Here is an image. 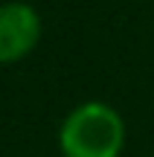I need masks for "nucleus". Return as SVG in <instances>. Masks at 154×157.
Masks as SVG:
<instances>
[{
  "mask_svg": "<svg viewBox=\"0 0 154 157\" xmlns=\"http://www.w3.org/2000/svg\"><path fill=\"white\" fill-rule=\"evenodd\" d=\"M58 146L64 157H119L125 146V122L105 102H85L67 113Z\"/></svg>",
  "mask_w": 154,
  "mask_h": 157,
  "instance_id": "1",
  "label": "nucleus"
},
{
  "mask_svg": "<svg viewBox=\"0 0 154 157\" xmlns=\"http://www.w3.org/2000/svg\"><path fill=\"white\" fill-rule=\"evenodd\" d=\"M41 38V17L26 3L0 6V64H12L35 50Z\"/></svg>",
  "mask_w": 154,
  "mask_h": 157,
  "instance_id": "2",
  "label": "nucleus"
}]
</instances>
